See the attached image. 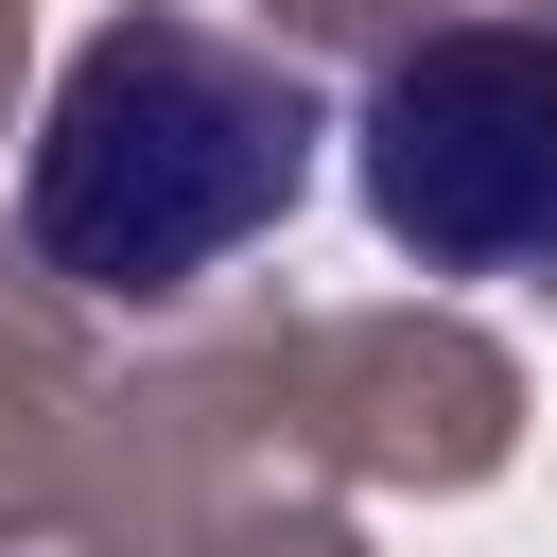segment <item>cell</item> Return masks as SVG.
<instances>
[{
  "label": "cell",
  "mask_w": 557,
  "mask_h": 557,
  "mask_svg": "<svg viewBox=\"0 0 557 557\" xmlns=\"http://www.w3.org/2000/svg\"><path fill=\"white\" fill-rule=\"evenodd\" d=\"M348 174L418 278H557V17L487 0V17L383 35Z\"/></svg>",
  "instance_id": "cell-2"
},
{
  "label": "cell",
  "mask_w": 557,
  "mask_h": 557,
  "mask_svg": "<svg viewBox=\"0 0 557 557\" xmlns=\"http://www.w3.org/2000/svg\"><path fill=\"white\" fill-rule=\"evenodd\" d=\"M174 557H366V540L331 522V487H261V505H226V522H191Z\"/></svg>",
  "instance_id": "cell-4"
},
{
  "label": "cell",
  "mask_w": 557,
  "mask_h": 557,
  "mask_svg": "<svg viewBox=\"0 0 557 557\" xmlns=\"http://www.w3.org/2000/svg\"><path fill=\"white\" fill-rule=\"evenodd\" d=\"M522 453V366L470 313H296V470L313 487H487Z\"/></svg>",
  "instance_id": "cell-3"
},
{
  "label": "cell",
  "mask_w": 557,
  "mask_h": 557,
  "mask_svg": "<svg viewBox=\"0 0 557 557\" xmlns=\"http://www.w3.org/2000/svg\"><path fill=\"white\" fill-rule=\"evenodd\" d=\"M17 35H35V17H17V0H0V87H17Z\"/></svg>",
  "instance_id": "cell-5"
},
{
  "label": "cell",
  "mask_w": 557,
  "mask_h": 557,
  "mask_svg": "<svg viewBox=\"0 0 557 557\" xmlns=\"http://www.w3.org/2000/svg\"><path fill=\"white\" fill-rule=\"evenodd\" d=\"M313 70L278 35H226L191 0H122L17 157V244L87 296V313H191L244 244L296 226L313 191Z\"/></svg>",
  "instance_id": "cell-1"
}]
</instances>
